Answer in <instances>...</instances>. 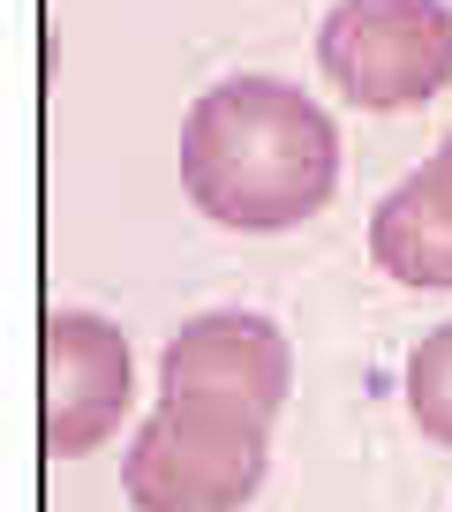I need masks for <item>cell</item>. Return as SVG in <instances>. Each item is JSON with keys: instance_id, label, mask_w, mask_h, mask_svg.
<instances>
[{"instance_id": "cell-1", "label": "cell", "mask_w": 452, "mask_h": 512, "mask_svg": "<svg viewBox=\"0 0 452 512\" xmlns=\"http://www.w3.org/2000/svg\"><path fill=\"white\" fill-rule=\"evenodd\" d=\"M181 189L234 234H287L339 189V136L294 83H211L181 121Z\"/></svg>"}, {"instance_id": "cell-3", "label": "cell", "mask_w": 452, "mask_h": 512, "mask_svg": "<svg viewBox=\"0 0 452 512\" xmlns=\"http://www.w3.org/2000/svg\"><path fill=\"white\" fill-rule=\"evenodd\" d=\"M317 68L362 113L422 106L452 83V8L445 0H339L317 31Z\"/></svg>"}, {"instance_id": "cell-5", "label": "cell", "mask_w": 452, "mask_h": 512, "mask_svg": "<svg viewBox=\"0 0 452 512\" xmlns=\"http://www.w3.org/2000/svg\"><path fill=\"white\" fill-rule=\"evenodd\" d=\"M287 384H294V354L279 339V324L257 309H211V317H189L166 339V392L234 400L272 422L287 407Z\"/></svg>"}, {"instance_id": "cell-6", "label": "cell", "mask_w": 452, "mask_h": 512, "mask_svg": "<svg viewBox=\"0 0 452 512\" xmlns=\"http://www.w3.org/2000/svg\"><path fill=\"white\" fill-rule=\"evenodd\" d=\"M377 272L400 287H452V144L422 159L370 219Z\"/></svg>"}, {"instance_id": "cell-4", "label": "cell", "mask_w": 452, "mask_h": 512, "mask_svg": "<svg viewBox=\"0 0 452 512\" xmlns=\"http://www.w3.org/2000/svg\"><path fill=\"white\" fill-rule=\"evenodd\" d=\"M129 339L91 309H61L46 317V452L53 460H83L113 437L121 407H129Z\"/></svg>"}, {"instance_id": "cell-2", "label": "cell", "mask_w": 452, "mask_h": 512, "mask_svg": "<svg viewBox=\"0 0 452 512\" xmlns=\"http://www.w3.org/2000/svg\"><path fill=\"white\" fill-rule=\"evenodd\" d=\"M264 415L204 392H166L129 437L121 490L136 512H242L264 490Z\"/></svg>"}, {"instance_id": "cell-7", "label": "cell", "mask_w": 452, "mask_h": 512, "mask_svg": "<svg viewBox=\"0 0 452 512\" xmlns=\"http://www.w3.org/2000/svg\"><path fill=\"white\" fill-rule=\"evenodd\" d=\"M407 415L422 437H437L452 452V324H437L407 362Z\"/></svg>"}]
</instances>
